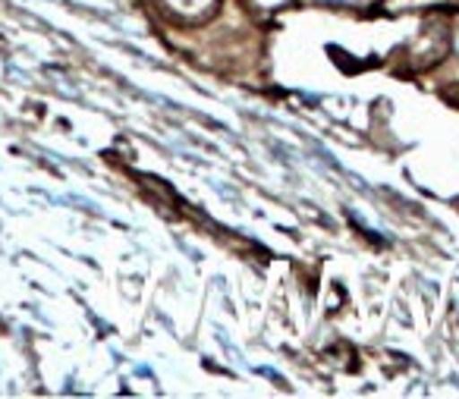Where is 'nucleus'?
<instances>
[{"label": "nucleus", "mask_w": 459, "mask_h": 399, "mask_svg": "<svg viewBox=\"0 0 459 399\" xmlns=\"http://www.w3.org/2000/svg\"><path fill=\"white\" fill-rule=\"evenodd\" d=\"M456 45H459V35H456Z\"/></svg>", "instance_id": "obj_2"}, {"label": "nucleus", "mask_w": 459, "mask_h": 399, "mask_svg": "<svg viewBox=\"0 0 459 399\" xmlns=\"http://www.w3.org/2000/svg\"><path fill=\"white\" fill-rule=\"evenodd\" d=\"M170 4L173 13H183V16H204L208 13V7L214 4V0H167Z\"/></svg>", "instance_id": "obj_1"}]
</instances>
